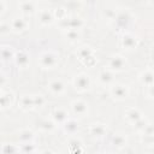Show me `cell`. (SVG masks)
Returning <instances> with one entry per match:
<instances>
[{
  "instance_id": "obj_20",
  "label": "cell",
  "mask_w": 154,
  "mask_h": 154,
  "mask_svg": "<svg viewBox=\"0 0 154 154\" xmlns=\"http://www.w3.org/2000/svg\"><path fill=\"white\" fill-rule=\"evenodd\" d=\"M116 22H117V24L124 26V25L129 22V16H128V13H125V12L119 13V14L116 17Z\"/></svg>"
},
{
  "instance_id": "obj_21",
  "label": "cell",
  "mask_w": 154,
  "mask_h": 154,
  "mask_svg": "<svg viewBox=\"0 0 154 154\" xmlns=\"http://www.w3.org/2000/svg\"><path fill=\"white\" fill-rule=\"evenodd\" d=\"M90 131H91V134L95 135V136H101V135H103V132H105V126L101 125V124H95V125L91 126Z\"/></svg>"
},
{
  "instance_id": "obj_3",
  "label": "cell",
  "mask_w": 154,
  "mask_h": 154,
  "mask_svg": "<svg viewBox=\"0 0 154 154\" xmlns=\"http://www.w3.org/2000/svg\"><path fill=\"white\" fill-rule=\"evenodd\" d=\"M125 65H126L125 59H124L122 55H118V54L111 57V59H109V61H108V66H109V69L113 70V71H122Z\"/></svg>"
},
{
  "instance_id": "obj_28",
  "label": "cell",
  "mask_w": 154,
  "mask_h": 154,
  "mask_svg": "<svg viewBox=\"0 0 154 154\" xmlns=\"http://www.w3.org/2000/svg\"><path fill=\"white\" fill-rule=\"evenodd\" d=\"M34 2H22L20 4V7H22V10H23V12H25V13H30V12H32L34 11Z\"/></svg>"
},
{
  "instance_id": "obj_23",
  "label": "cell",
  "mask_w": 154,
  "mask_h": 154,
  "mask_svg": "<svg viewBox=\"0 0 154 154\" xmlns=\"http://www.w3.org/2000/svg\"><path fill=\"white\" fill-rule=\"evenodd\" d=\"M78 55H79L81 59L85 60L87 58L91 57V51H90L89 48H87V47H82V48L78 51Z\"/></svg>"
},
{
  "instance_id": "obj_9",
  "label": "cell",
  "mask_w": 154,
  "mask_h": 154,
  "mask_svg": "<svg viewBox=\"0 0 154 154\" xmlns=\"http://www.w3.org/2000/svg\"><path fill=\"white\" fill-rule=\"evenodd\" d=\"M125 117H126V119H128L130 123L135 124L136 122H138V120L142 118V114H141V112H140L138 109H136V108H130V109L126 111Z\"/></svg>"
},
{
  "instance_id": "obj_39",
  "label": "cell",
  "mask_w": 154,
  "mask_h": 154,
  "mask_svg": "<svg viewBox=\"0 0 154 154\" xmlns=\"http://www.w3.org/2000/svg\"><path fill=\"white\" fill-rule=\"evenodd\" d=\"M0 96H1V91H0Z\"/></svg>"
},
{
  "instance_id": "obj_6",
  "label": "cell",
  "mask_w": 154,
  "mask_h": 154,
  "mask_svg": "<svg viewBox=\"0 0 154 154\" xmlns=\"http://www.w3.org/2000/svg\"><path fill=\"white\" fill-rule=\"evenodd\" d=\"M72 111L75 114H78V116H84L87 113V103L81 101V100H77V101H73L72 102Z\"/></svg>"
},
{
  "instance_id": "obj_18",
  "label": "cell",
  "mask_w": 154,
  "mask_h": 154,
  "mask_svg": "<svg viewBox=\"0 0 154 154\" xmlns=\"http://www.w3.org/2000/svg\"><path fill=\"white\" fill-rule=\"evenodd\" d=\"M112 142H113V144H114L116 147H118V148H123V147L126 144V138H125L123 135L118 134V135H114V136H113Z\"/></svg>"
},
{
  "instance_id": "obj_16",
  "label": "cell",
  "mask_w": 154,
  "mask_h": 154,
  "mask_svg": "<svg viewBox=\"0 0 154 154\" xmlns=\"http://www.w3.org/2000/svg\"><path fill=\"white\" fill-rule=\"evenodd\" d=\"M52 20H53V16L51 12H48L47 10H43L40 12V22L42 24H49L52 23Z\"/></svg>"
},
{
  "instance_id": "obj_1",
  "label": "cell",
  "mask_w": 154,
  "mask_h": 154,
  "mask_svg": "<svg viewBox=\"0 0 154 154\" xmlns=\"http://www.w3.org/2000/svg\"><path fill=\"white\" fill-rule=\"evenodd\" d=\"M58 63V55L52 53V52H46L40 57V64L43 67L51 69L53 66H55V64Z\"/></svg>"
},
{
  "instance_id": "obj_41",
  "label": "cell",
  "mask_w": 154,
  "mask_h": 154,
  "mask_svg": "<svg viewBox=\"0 0 154 154\" xmlns=\"http://www.w3.org/2000/svg\"><path fill=\"white\" fill-rule=\"evenodd\" d=\"M59 154H63V153H59Z\"/></svg>"
},
{
  "instance_id": "obj_11",
  "label": "cell",
  "mask_w": 154,
  "mask_h": 154,
  "mask_svg": "<svg viewBox=\"0 0 154 154\" xmlns=\"http://www.w3.org/2000/svg\"><path fill=\"white\" fill-rule=\"evenodd\" d=\"M154 76H153V72H152V70H147V71H144L142 75H141V82L144 84V85H147L148 88H152L153 87V78Z\"/></svg>"
},
{
  "instance_id": "obj_33",
  "label": "cell",
  "mask_w": 154,
  "mask_h": 154,
  "mask_svg": "<svg viewBox=\"0 0 154 154\" xmlns=\"http://www.w3.org/2000/svg\"><path fill=\"white\" fill-rule=\"evenodd\" d=\"M143 135H144V134H143ZM143 141H144V143H147V144H152V143H153V135H144Z\"/></svg>"
},
{
  "instance_id": "obj_5",
  "label": "cell",
  "mask_w": 154,
  "mask_h": 154,
  "mask_svg": "<svg viewBox=\"0 0 154 154\" xmlns=\"http://www.w3.org/2000/svg\"><path fill=\"white\" fill-rule=\"evenodd\" d=\"M48 87H49V90H51L54 95H60V94H63L64 90H65V85H64V83H63L61 81H59V79L52 81V82L49 83Z\"/></svg>"
},
{
  "instance_id": "obj_14",
  "label": "cell",
  "mask_w": 154,
  "mask_h": 154,
  "mask_svg": "<svg viewBox=\"0 0 154 154\" xmlns=\"http://www.w3.org/2000/svg\"><path fill=\"white\" fill-rule=\"evenodd\" d=\"M99 81L102 84H109L113 81V73L111 71H108V70H103L99 75Z\"/></svg>"
},
{
  "instance_id": "obj_30",
  "label": "cell",
  "mask_w": 154,
  "mask_h": 154,
  "mask_svg": "<svg viewBox=\"0 0 154 154\" xmlns=\"http://www.w3.org/2000/svg\"><path fill=\"white\" fill-rule=\"evenodd\" d=\"M81 144H82V143H81L79 140H77V138L71 140V141H70V152H73V150L78 149V148H82Z\"/></svg>"
},
{
  "instance_id": "obj_7",
  "label": "cell",
  "mask_w": 154,
  "mask_h": 154,
  "mask_svg": "<svg viewBox=\"0 0 154 154\" xmlns=\"http://www.w3.org/2000/svg\"><path fill=\"white\" fill-rule=\"evenodd\" d=\"M122 45H123V47L126 48V49H132V48L136 47L137 41H136L135 36H132V35H130V34H125V35L123 36Z\"/></svg>"
},
{
  "instance_id": "obj_32",
  "label": "cell",
  "mask_w": 154,
  "mask_h": 154,
  "mask_svg": "<svg viewBox=\"0 0 154 154\" xmlns=\"http://www.w3.org/2000/svg\"><path fill=\"white\" fill-rule=\"evenodd\" d=\"M66 36L70 38V40H75V38H77L78 37V32L76 31V30H69L67 32H66Z\"/></svg>"
},
{
  "instance_id": "obj_27",
  "label": "cell",
  "mask_w": 154,
  "mask_h": 154,
  "mask_svg": "<svg viewBox=\"0 0 154 154\" xmlns=\"http://www.w3.org/2000/svg\"><path fill=\"white\" fill-rule=\"evenodd\" d=\"M1 150H2V154H16L17 153V148L13 144H5Z\"/></svg>"
},
{
  "instance_id": "obj_36",
  "label": "cell",
  "mask_w": 154,
  "mask_h": 154,
  "mask_svg": "<svg viewBox=\"0 0 154 154\" xmlns=\"http://www.w3.org/2000/svg\"><path fill=\"white\" fill-rule=\"evenodd\" d=\"M42 154H53V153H52L51 150H45V152H43Z\"/></svg>"
},
{
  "instance_id": "obj_13",
  "label": "cell",
  "mask_w": 154,
  "mask_h": 154,
  "mask_svg": "<svg viewBox=\"0 0 154 154\" xmlns=\"http://www.w3.org/2000/svg\"><path fill=\"white\" fill-rule=\"evenodd\" d=\"M13 57H14V54H13L11 47H7V46L0 47V59H1V60L7 61V60L12 59Z\"/></svg>"
},
{
  "instance_id": "obj_12",
  "label": "cell",
  "mask_w": 154,
  "mask_h": 154,
  "mask_svg": "<svg viewBox=\"0 0 154 154\" xmlns=\"http://www.w3.org/2000/svg\"><path fill=\"white\" fill-rule=\"evenodd\" d=\"M64 129L69 134H75L77 131V129H78V123L75 119H67L64 123Z\"/></svg>"
},
{
  "instance_id": "obj_25",
  "label": "cell",
  "mask_w": 154,
  "mask_h": 154,
  "mask_svg": "<svg viewBox=\"0 0 154 154\" xmlns=\"http://www.w3.org/2000/svg\"><path fill=\"white\" fill-rule=\"evenodd\" d=\"M81 25H82L81 18H72V19H69V26H70L72 30L78 29Z\"/></svg>"
},
{
  "instance_id": "obj_4",
  "label": "cell",
  "mask_w": 154,
  "mask_h": 154,
  "mask_svg": "<svg viewBox=\"0 0 154 154\" xmlns=\"http://www.w3.org/2000/svg\"><path fill=\"white\" fill-rule=\"evenodd\" d=\"M111 94H112L113 97L122 100V99H125V97L128 96L129 91H128V88H126L125 85L117 84V85H113V87L111 88Z\"/></svg>"
},
{
  "instance_id": "obj_22",
  "label": "cell",
  "mask_w": 154,
  "mask_h": 154,
  "mask_svg": "<svg viewBox=\"0 0 154 154\" xmlns=\"http://www.w3.org/2000/svg\"><path fill=\"white\" fill-rule=\"evenodd\" d=\"M10 96H11L10 94H1V96H0V107L5 108V107H7V106L11 105Z\"/></svg>"
},
{
  "instance_id": "obj_17",
  "label": "cell",
  "mask_w": 154,
  "mask_h": 154,
  "mask_svg": "<svg viewBox=\"0 0 154 154\" xmlns=\"http://www.w3.org/2000/svg\"><path fill=\"white\" fill-rule=\"evenodd\" d=\"M34 138V134L30 130H24L19 134V140L22 143H29Z\"/></svg>"
},
{
  "instance_id": "obj_37",
  "label": "cell",
  "mask_w": 154,
  "mask_h": 154,
  "mask_svg": "<svg viewBox=\"0 0 154 154\" xmlns=\"http://www.w3.org/2000/svg\"><path fill=\"white\" fill-rule=\"evenodd\" d=\"M2 28H4V26H2V25H0V34L4 31V29H2Z\"/></svg>"
},
{
  "instance_id": "obj_2",
  "label": "cell",
  "mask_w": 154,
  "mask_h": 154,
  "mask_svg": "<svg viewBox=\"0 0 154 154\" xmlns=\"http://www.w3.org/2000/svg\"><path fill=\"white\" fill-rule=\"evenodd\" d=\"M73 83H75V88H76L77 90H79V91H84V90L89 89V87H90L89 76H87V75H84V73L78 75V76L75 78Z\"/></svg>"
},
{
  "instance_id": "obj_29",
  "label": "cell",
  "mask_w": 154,
  "mask_h": 154,
  "mask_svg": "<svg viewBox=\"0 0 154 154\" xmlns=\"http://www.w3.org/2000/svg\"><path fill=\"white\" fill-rule=\"evenodd\" d=\"M40 126H41V129H43L46 131H49V130L54 129V123L51 122V120H43V122H41Z\"/></svg>"
},
{
  "instance_id": "obj_10",
  "label": "cell",
  "mask_w": 154,
  "mask_h": 154,
  "mask_svg": "<svg viewBox=\"0 0 154 154\" xmlns=\"http://www.w3.org/2000/svg\"><path fill=\"white\" fill-rule=\"evenodd\" d=\"M53 119L57 122V123H65L67 119H69V114L66 113V111L61 109V108H58L54 111L53 113Z\"/></svg>"
},
{
  "instance_id": "obj_31",
  "label": "cell",
  "mask_w": 154,
  "mask_h": 154,
  "mask_svg": "<svg viewBox=\"0 0 154 154\" xmlns=\"http://www.w3.org/2000/svg\"><path fill=\"white\" fill-rule=\"evenodd\" d=\"M32 100H34V106H38V107H41L43 103H45V99H43V96H41V95H35V96H32Z\"/></svg>"
},
{
  "instance_id": "obj_34",
  "label": "cell",
  "mask_w": 154,
  "mask_h": 154,
  "mask_svg": "<svg viewBox=\"0 0 154 154\" xmlns=\"http://www.w3.org/2000/svg\"><path fill=\"white\" fill-rule=\"evenodd\" d=\"M5 83H6V77H5V75H4V73H1V72H0V88H1Z\"/></svg>"
},
{
  "instance_id": "obj_8",
  "label": "cell",
  "mask_w": 154,
  "mask_h": 154,
  "mask_svg": "<svg viewBox=\"0 0 154 154\" xmlns=\"http://www.w3.org/2000/svg\"><path fill=\"white\" fill-rule=\"evenodd\" d=\"M14 60H16V64L20 67H25L29 63V55L26 54V52L24 51H19L16 55H14Z\"/></svg>"
},
{
  "instance_id": "obj_26",
  "label": "cell",
  "mask_w": 154,
  "mask_h": 154,
  "mask_svg": "<svg viewBox=\"0 0 154 154\" xmlns=\"http://www.w3.org/2000/svg\"><path fill=\"white\" fill-rule=\"evenodd\" d=\"M147 125H148V122H147L146 119H143V118H141L138 122H136V123L134 124V126L136 128L137 131H143Z\"/></svg>"
},
{
  "instance_id": "obj_40",
  "label": "cell",
  "mask_w": 154,
  "mask_h": 154,
  "mask_svg": "<svg viewBox=\"0 0 154 154\" xmlns=\"http://www.w3.org/2000/svg\"><path fill=\"white\" fill-rule=\"evenodd\" d=\"M105 154H109V153H105Z\"/></svg>"
},
{
  "instance_id": "obj_15",
  "label": "cell",
  "mask_w": 154,
  "mask_h": 154,
  "mask_svg": "<svg viewBox=\"0 0 154 154\" xmlns=\"http://www.w3.org/2000/svg\"><path fill=\"white\" fill-rule=\"evenodd\" d=\"M12 28L16 31H22L26 28V22L23 18H14L12 20Z\"/></svg>"
},
{
  "instance_id": "obj_19",
  "label": "cell",
  "mask_w": 154,
  "mask_h": 154,
  "mask_svg": "<svg viewBox=\"0 0 154 154\" xmlns=\"http://www.w3.org/2000/svg\"><path fill=\"white\" fill-rule=\"evenodd\" d=\"M20 105L23 108L28 109V108H31L34 107V100H32V96H28V95H24L20 100Z\"/></svg>"
},
{
  "instance_id": "obj_38",
  "label": "cell",
  "mask_w": 154,
  "mask_h": 154,
  "mask_svg": "<svg viewBox=\"0 0 154 154\" xmlns=\"http://www.w3.org/2000/svg\"><path fill=\"white\" fill-rule=\"evenodd\" d=\"M31 154H38V153H35V152H34V153H31Z\"/></svg>"
},
{
  "instance_id": "obj_35",
  "label": "cell",
  "mask_w": 154,
  "mask_h": 154,
  "mask_svg": "<svg viewBox=\"0 0 154 154\" xmlns=\"http://www.w3.org/2000/svg\"><path fill=\"white\" fill-rule=\"evenodd\" d=\"M4 11V2H0V13Z\"/></svg>"
},
{
  "instance_id": "obj_24",
  "label": "cell",
  "mask_w": 154,
  "mask_h": 154,
  "mask_svg": "<svg viewBox=\"0 0 154 154\" xmlns=\"http://www.w3.org/2000/svg\"><path fill=\"white\" fill-rule=\"evenodd\" d=\"M22 152L24 153V154H31V153H34L35 152V146L32 144V143H23L22 144Z\"/></svg>"
}]
</instances>
